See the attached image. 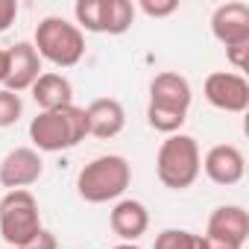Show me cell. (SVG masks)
Here are the masks:
<instances>
[{"mask_svg":"<svg viewBox=\"0 0 249 249\" xmlns=\"http://www.w3.org/2000/svg\"><path fill=\"white\" fill-rule=\"evenodd\" d=\"M194 100L191 82L176 73V71H161L153 76L150 82V103L153 106H164V108H176V111H188Z\"/></svg>","mask_w":249,"mask_h":249,"instance_id":"14","label":"cell"},{"mask_svg":"<svg viewBox=\"0 0 249 249\" xmlns=\"http://www.w3.org/2000/svg\"><path fill=\"white\" fill-rule=\"evenodd\" d=\"M88 138V120L85 108L65 106L56 111H38L30 120V141L38 153H62L73 150Z\"/></svg>","mask_w":249,"mask_h":249,"instance_id":"1","label":"cell"},{"mask_svg":"<svg viewBox=\"0 0 249 249\" xmlns=\"http://www.w3.org/2000/svg\"><path fill=\"white\" fill-rule=\"evenodd\" d=\"M33 47L41 62H50L53 68H73L85 56V36L76 24H71L59 15H50V18L38 21Z\"/></svg>","mask_w":249,"mask_h":249,"instance_id":"4","label":"cell"},{"mask_svg":"<svg viewBox=\"0 0 249 249\" xmlns=\"http://www.w3.org/2000/svg\"><path fill=\"white\" fill-rule=\"evenodd\" d=\"M135 9H141L147 18H170L179 9V0H141Z\"/></svg>","mask_w":249,"mask_h":249,"instance_id":"21","label":"cell"},{"mask_svg":"<svg viewBox=\"0 0 249 249\" xmlns=\"http://www.w3.org/2000/svg\"><path fill=\"white\" fill-rule=\"evenodd\" d=\"M202 94L214 108L229 111V114H240V111L249 108V82H246L243 73H234V71L208 73V79L202 85Z\"/></svg>","mask_w":249,"mask_h":249,"instance_id":"6","label":"cell"},{"mask_svg":"<svg viewBox=\"0 0 249 249\" xmlns=\"http://www.w3.org/2000/svg\"><path fill=\"white\" fill-rule=\"evenodd\" d=\"M18 18V0H0V33H6Z\"/></svg>","mask_w":249,"mask_h":249,"instance_id":"24","label":"cell"},{"mask_svg":"<svg viewBox=\"0 0 249 249\" xmlns=\"http://www.w3.org/2000/svg\"><path fill=\"white\" fill-rule=\"evenodd\" d=\"M185 120H188V111H176V108H164V106H153V103L147 106V123L161 135L182 132Z\"/></svg>","mask_w":249,"mask_h":249,"instance_id":"18","label":"cell"},{"mask_svg":"<svg viewBox=\"0 0 249 249\" xmlns=\"http://www.w3.org/2000/svg\"><path fill=\"white\" fill-rule=\"evenodd\" d=\"M108 226L123 243H135L150 229V211L141 199H117L108 211Z\"/></svg>","mask_w":249,"mask_h":249,"instance_id":"11","label":"cell"},{"mask_svg":"<svg viewBox=\"0 0 249 249\" xmlns=\"http://www.w3.org/2000/svg\"><path fill=\"white\" fill-rule=\"evenodd\" d=\"M18 249H59V240H56V234H53V231L41 229V231H36L24 246H18Z\"/></svg>","mask_w":249,"mask_h":249,"instance_id":"22","label":"cell"},{"mask_svg":"<svg viewBox=\"0 0 249 249\" xmlns=\"http://www.w3.org/2000/svg\"><path fill=\"white\" fill-rule=\"evenodd\" d=\"M153 249H208L205 234L188 231V229H164L156 234Z\"/></svg>","mask_w":249,"mask_h":249,"instance_id":"17","label":"cell"},{"mask_svg":"<svg viewBox=\"0 0 249 249\" xmlns=\"http://www.w3.org/2000/svg\"><path fill=\"white\" fill-rule=\"evenodd\" d=\"M205 237L211 243H231V246H246L249 237V214L243 205H217L208 217Z\"/></svg>","mask_w":249,"mask_h":249,"instance_id":"8","label":"cell"},{"mask_svg":"<svg viewBox=\"0 0 249 249\" xmlns=\"http://www.w3.org/2000/svg\"><path fill=\"white\" fill-rule=\"evenodd\" d=\"M24 114V100L21 94L9 91V88H0V129L6 126H15Z\"/></svg>","mask_w":249,"mask_h":249,"instance_id":"20","label":"cell"},{"mask_svg":"<svg viewBox=\"0 0 249 249\" xmlns=\"http://www.w3.org/2000/svg\"><path fill=\"white\" fill-rule=\"evenodd\" d=\"M38 76H41V59L33 41H18L15 47H9V73H6L3 88L21 94V91H30Z\"/></svg>","mask_w":249,"mask_h":249,"instance_id":"13","label":"cell"},{"mask_svg":"<svg viewBox=\"0 0 249 249\" xmlns=\"http://www.w3.org/2000/svg\"><path fill=\"white\" fill-rule=\"evenodd\" d=\"M33 100L41 111H56L65 106H73V85L65 73L59 71H47L33 82Z\"/></svg>","mask_w":249,"mask_h":249,"instance_id":"15","label":"cell"},{"mask_svg":"<svg viewBox=\"0 0 249 249\" xmlns=\"http://www.w3.org/2000/svg\"><path fill=\"white\" fill-rule=\"evenodd\" d=\"M6 73H9V50H0V85L6 82Z\"/></svg>","mask_w":249,"mask_h":249,"instance_id":"25","label":"cell"},{"mask_svg":"<svg viewBox=\"0 0 249 249\" xmlns=\"http://www.w3.org/2000/svg\"><path fill=\"white\" fill-rule=\"evenodd\" d=\"M202 170L214 185H237L246 173V159L234 144H214L205 156H202Z\"/></svg>","mask_w":249,"mask_h":249,"instance_id":"10","label":"cell"},{"mask_svg":"<svg viewBox=\"0 0 249 249\" xmlns=\"http://www.w3.org/2000/svg\"><path fill=\"white\" fill-rule=\"evenodd\" d=\"M38 199L30 191H9L0 199V234L9 246H24L36 231H41Z\"/></svg>","mask_w":249,"mask_h":249,"instance_id":"5","label":"cell"},{"mask_svg":"<svg viewBox=\"0 0 249 249\" xmlns=\"http://www.w3.org/2000/svg\"><path fill=\"white\" fill-rule=\"evenodd\" d=\"M226 59L231 62L234 73H240V71L246 68V59H249V41H246V44H231V47H226Z\"/></svg>","mask_w":249,"mask_h":249,"instance_id":"23","label":"cell"},{"mask_svg":"<svg viewBox=\"0 0 249 249\" xmlns=\"http://www.w3.org/2000/svg\"><path fill=\"white\" fill-rule=\"evenodd\" d=\"M85 120H88V135L108 141V138H117L126 126V108L114 97H100L85 108Z\"/></svg>","mask_w":249,"mask_h":249,"instance_id":"12","label":"cell"},{"mask_svg":"<svg viewBox=\"0 0 249 249\" xmlns=\"http://www.w3.org/2000/svg\"><path fill=\"white\" fill-rule=\"evenodd\" d=\"M129 182H132V164L117 153H108V156L91 159L79 170L76 194H79V199H85L91 205L117 202V199H123Z\"/></svg>","mask_w":249,"mask_h":249,"instance_id":"2","label":"cell"},{"mask_svg":"<svg viewBox=\"0 0 249 249\" xmlns=\"http://www.w3.org/2000/svg\"><path fill=\"white\" fill-rule=\"evenodd\" d=\"M156 173L164 188L188 191L202 173V153H199L196 138L185 132L167 135L156 153Z\"/></svg>","mask_w":249,"mask_h":249,"instance_id":"3","label":"cell"},{"mask_svg":"<svg viewBox=\"0 0 249 249\" xmlns=\"http://www.w3.org/2000/svg\"><path fill=\"white\" fill-rule=\"evenodd\" d=\"M111 249H141L138 243H117V246H111Z\"/></svg>","mask_w":249,"mask_h":249,"instance_id":"27","label":"cell"},{"mask_svg":"<svg viewBox=\"0 0 249 249\" xmlns=\"http://www.w3.org/2000/svg\"><path fill=\"white\" fill-rule=\"evenodd\" d=\"M135 24V3L129 0H108L106 12V36H123Z\"/></svg>","mask_w":249,"mask_h":249,"instance_id":"19","label":"cell"},{"mask_svg":"<svg viewBox=\"0 0 249 249\" xmlns=\"http://www.w3.org/2000/svg\"><path fill=\"white\" fill-rule=\"evenodd\" d=\"M106 12H108V0H76L73 6L76 27L85 33H106Z\"/></svg>","mask_w":249,"mask_h":249,"instance_id":"16","label":"cell"},{"mask_svg":"<svg viewBox=\"0 0 249 249\" xmlns=\"http://www.w3.org/2000/svg\"><path fill=\"white\" fill-rule=\"evenodd\" d=\"M208 240V237H205ZM208 249H240V246H231V243H211L208 240Z\"/></svg>","mask_w":249,"mask_h":249,"instance_id":"26","label":"cell"},{"mask_svg":"<svg viewBox=\"0 0 249 249\" xmlns=\"http://www.w3.org/2000/svg\"><path fill=\"white\" fill-rule=\"evenodd\" d=\"M41 173H44V161L41 153L33 147H15L0 161V185L9 191H27L41 179Z\"/></svg>","mask_w":249,"mask_h":249,"instance_id":"7","label":"cell"},{"mask_svg":"<svg viewBox=\"0 0 249 249\" xmlns=\"http://www.w3.org/2000/svg\"><path fill=\"white\" fill-rule=\"evenodd\" d=\"M211 36L223 44H246L249 41V6L240 3V0H229V3H220L211 15Z\"/></svg>","mask_w":249,"mask_h":249,"instance_id":"9","label":"cell"}]
</instances>
